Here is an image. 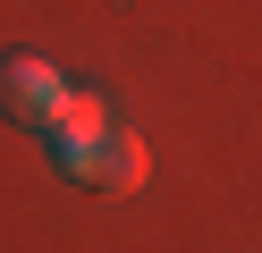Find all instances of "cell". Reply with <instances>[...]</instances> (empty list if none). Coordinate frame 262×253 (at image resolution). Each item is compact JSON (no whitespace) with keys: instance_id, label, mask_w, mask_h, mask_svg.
Segmentation results:
<instances>
[{"instance_id":"1","label":"cell","mask_w":262,"mask_h":253,"mask_svg":"<svg viewBox=\"0 0 262 253\" xmlns=\"http://www.w3.org/2000/svg\"><path fill=\"white\" fill-rule=\"evenodd\" d=\"M59 93H68V76H59L42 51L9 42L0 51V118H26V127H42V118L59 110Z\"/></svg>"},{"instance_id":"2","label":"cell","mask_w":262,"mask_h":253,"mask_svg":"<svg viewBox=\"0 0 262 253\" xmlns=\"http://www.w3.org/2000/svg\"><path fill=\"white\" fill-rule=\"evenodd\" d=\"M152 177V144H144L136 127H102L85 152V186H102V194H136V186Z\"/></svg>"},{"instance_id":"3","label":"cell","mask_w":262,"mask_h":253,"mask_svg":"<svg viewBox=\"0 0 262 253\" xmlns=\"http://www.w3.org/2000/svg\"><path fill=\"white\" fill-rule=\"evenodd\" d=\"M102 127H110V118H102V101H93V93H59V110L42 118V135H51V160L85 177V152H93V135H102Z\"/></svg>"}]
</instances>
